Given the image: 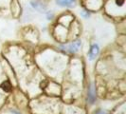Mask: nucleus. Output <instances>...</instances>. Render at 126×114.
I'll list each match as a JSON object with an SVG mask.
<instances>
[{"instance_id": "obj_3", "label": "nucleus", "mask_w": 126, "mask_h": 114, "mask_svg": "<svg viewBox=\"0 0 126 114\" xmlns=\"http://www.w3.org/2000/svg\"><path fill=\"white\" fill-rule=\"evenodd\" d=\"M76 0H56V3L59 6L73 7L75 5Z\"/></svg>"}, {"instance_id": "obj_2", "label": "nucleus", "mask_w": 126, "mask_h": 114, "mask_svg": "<svg viewBox=\"0 0 126 114\" xmlns=\"http://www.w3.org/2000/svg\"><path fill=\"white\" fill-rule=\"evenodd\" d=\"M32 5L33 8H35L37 11H40V12L45 11L46 8H47L44 3L41 2V1H39V0H33V1H32Z\"/></svg>"}, {"instance_id": "obj_1", "label": "nucleus", "mask_w": 126, "mask_h": 114, "mask_svg": "<svg viewBox=\"0 0 126 114\" xmlns=\"http://www.w3.org/2000/svg\"><path fill=\"white\" fill-rule=\"evenodd\" d=\"M80 47H81V41H75L72 44H70L68 47H66V49H67V51H69V52L74 53V52H77V51H79Z\"/></svg>"}, {"instance_id": "obj_7", "label": "nucleus", "mask_w": 126, "mask_h": 114, "mask_svg": "<svg viewBox=\"0 0 126 114\" xmlns=\"http://www.w3.org/2000/svg\"><path fill=\"white\" fill-rule=\"evenodd\" d=\"M116 3L118 6H122L124 4V0H116Z\"/></svg>"}, {"instance_id": "obj_5", "label": "nucleus", "mask_w": 126, "mask_h": 114, "mask_svg": "<svg viewBox=\"0 0 126 114\" xmlns=\"http://www.w3.org/2000/svg\"><path fill=\"white\" fill-rule=\"evenodd\" d=\"M88 98L90 102L92 103V102H94L95 100V91H94V86L93 85H91V87H90V89H89V91H88Z\"/></svg>"}, {"instance_id": "obj_6", "label": "nucleus", "mask_w": 126, "mask_h": 114, "mask_svg": "<svg viewBox=\"0 0 126 114\" xmlns=\"http://www.w3.org/2000/svg\"><path fill=\"white\" fill-rule=\"evenodd\" d=\"M1 88H2V89H3L4 91L9 92V91H11V89H12V86H11V84L8 82V81H6V82H4L1 85Z\"/></svg>"}, {"instance_id": "obj_9", "label": "nucleus", "mask_w": 126, "mask_h": 114, "mask_svg": "<svg viewBox=\"0 0 126 114\" xmlns=\"http://www.w3.org/2000/svg\"><path fill=\"white\" fill-rule=\"evenodd\" d=\"M97 114H106V113H105V112H102V111H100L99 113H97Z\"/></svg>"}, {"instance_id": "obj_8", "label": "nucleus", "mask_w": 126, "mask_h": 114, "mask_svg": "<svg viewBox=\"0 0 126 114\" xmlns=\"http://www.w3.org/2000/svg\"><path fill=\"white\" fill-rule=\"evenodd\" d=\"M47 85V81H44V83L42 82L41 83V89H45Z\"/></svg>"}, {"instance_id": "obj_4", "label": "nucleus", "mask_w": 126, "mask_h": 114, "mask_svg": "<svg viewBox=\"0 0 126 114\" xmlns=\"http://www.w3.org/2000/svg\"><path fill=\"white\" fill-rule=\"evenodd\" d=\"M99 51H100L99 46H98V45H96V44H94L92 47H91L90 51H89V57H90V60H93L95 57L98 55Z\"/></svg>"}]
</instances>
